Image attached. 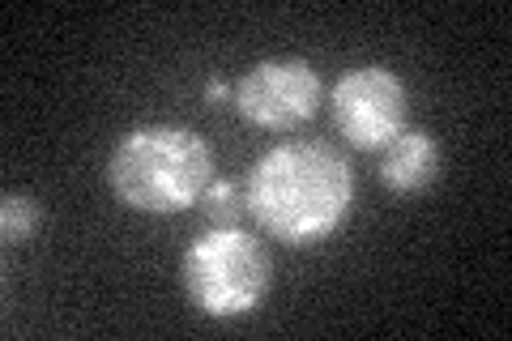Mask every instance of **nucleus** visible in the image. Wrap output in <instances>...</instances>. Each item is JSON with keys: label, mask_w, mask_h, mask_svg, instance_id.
Wrapping results in <instances>:
<instances>
[{"label": "nucleus", "mask_w": 512, "mask_h": 341, "mask_svg": "<svg viewBox=\"0 0 512 341\" xmlns=\"http://www.w3.org/2000/svg\"><path fill=\"white\" fill-rule=\"evenodd\" d=\"M43 226V205L30 192H5L0 197V239L5 248H26Z\"/></svg>", "instance_id": "obj_7"}, {"label": "nucleus", "mask_w": 512, "mask_h": 341, "mask_svg": "<svg viewBox=\"0 0 512 341\" xmlns=\"http://www.w3.org/2000/svg\"><path fill=\"white\" fill-rule=\"evenodd\" d=\"M410 116V90L384 64H359L346 69L329 86V120L338 137L355 150H384L406 128Z\"/></svg>", "instance_id": "obj_5"}, {"label": "nucleus", "mask_w": 512, "mask_h": 341, "mask_svg": "<svg viewBox=\"0 0 512 341\" xmlns=\"http://www.w3.org/2000/svg\"><path fill=\"white\" fill-rule=\"evenodd\" d=\"M440 180V141L427 128H402L380 150V184L393 197H419Z\"/></svg>", "instance_id": "obj_6"}, {"label": "nucleus", "mask_w": 512, "mask_h": 341, "mask_svg": "<svg viewBox=\"0 0 512 341\" xmlns=\"http://www.w3.org/2000/svg\"><path fill=\"white\" fill-rule=\"evenodd\" d=\"M107 184L133 214H184L214 184V150L184 124H137L111 145Z\"/></svg>", "instance_id": "obj_2"}, {"label": "nucleus", "mask_w": 512, "mask_h": 341, "mask_svg": "<svg viewBox=\"0 0 512 341\" xmlns=\"http://www.w3.org/2000/svg\"><path fill=\"white\" fill-rule=\"evenodd\" d=\"M231 99H235V86H227L222 77L205 81V107H231Z\"/></svg>", "instance_id": "obj_9"}, {"label": "nucleus", "mask_w": 512, "mask_h": 341, "mask_svg": "<svg viewBox=\"0 0 512 341\" xmlns=\"http://www.w3.org/2000/svg\"><path fill=\"white\" fill-rule=\"evenodd\" d=\"M180 286L201 316L239 320L265 303L274 286V261L244 226H210L184 248Z\"/></svg>", "instance_id": "obj_3"}, {"label": "nucleus", "mask_w": 512, "mask_h": 341, "mask_svg": "<svg viewBox=\"0 0 512 341\" xmlns=\"http://www.w3.org/2000/svg\"><path fill=\"white\" fill-rule=\"evenodd\" d=\"M231 107L239 120L265 133H291V128L316 120L325 107V81H320L316 64L303 56H274L256 60L252 69L235 81Z\"/></svg>", "instance_id": "obj_4"}, {"label": "nucleus", "mask_w": 512, "mask_h": 341, "mask_svg": "<svg viewBox=\"0 0 512 341\" xmlns=\"http://www.w3.org/2000/svg\"><path fill=\"white\" fill-rule=\"evenodd\" d=\"M244 188L256 226L286 248H312V243L338 235L355 209L350 158L325 141L274 145L256 158Z\"/></svg>", "instance_id": "obj_1"}, {"label": "nucleus", "mask_w": 512, "mask_h": 341, "mask_svg": "<svg viewBox=\"0 0 512 341\" xmlns=\"http://www.w3.org/2000/svg\"><path fill=\"white\" fill-rule=\"evenodd\" d=\"M201 214L210 226H239L248 214V188L239 180H214L201 192Z\"/></svg>", "instance_id": "obj_8"}]
</instances>
